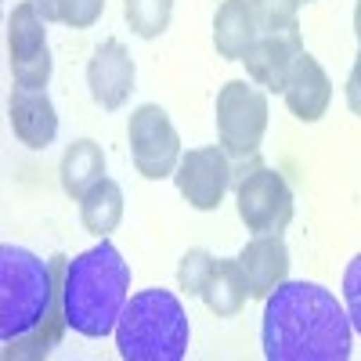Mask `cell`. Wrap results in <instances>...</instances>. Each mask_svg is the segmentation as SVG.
Listing matches in <instances>:
<instances>
[{"instance_id": "cell-1", "label": "cell", "mask_w": 361, "mask_h": 361, "mask_svg": "<svg viewBox=\"0 0 361 361\" xmlns=\"http://www.w3.org/2000/svg\"><path fill=\"white\" fill-rule=\"evenodd\" d=\"M69 257H37L25 246H0V343L8 361H40L66 333Z\"/></svg>"}, {"instance_id": "cell-2", "label": "cell", "mask_w": 361, "mask_h": 361, "mask_svg": "<svg viewBox=\"0 0 361 361\" xmlns=\"http://www.w3.org/2000/svg\"><path fill=\"white\" fill-rule=\"evenodd\" d=\"M260 343L267 361H347V307L318 282H282L264 300Z\"/></svg>"}, {"instance_id": "cell-3", "label": "cell", "mask_w": 361, "mask_h": 361, "mask_svg": "<svg viewBox=\"0 0 361 361\" xmlns=\"http://www.w3.org/2000/svg\"><path fill=\"white\" fill-rule=\"evenodd\" d=\"M130 300V264L109 238L83 250L66 267V322L73 333L102 340L116 333V322Z\"/></svg>"}, {"instance_id": "cell-4", "label": "cell", "mask_w": 361, "mask_h": 361, "mask_svg": "<svg viewBox=\"0 0 361 361\" xmlns=\"http://www.w3.org/2000/svg\"><path fill=\"white\" fill-rule=\"evenodd\" d=\"M188 314L170 289H141L116 322V350L123 361H180L188 354Z\"/></svg>"}, {"instance_id": "cell-5", "label": "cell", "mask_w": 361, "mask_h": 361, "mask_svg": "<svg viewBox=\"0 0 361 361\" xmlns=\"http://www.w3.org/2000/svg\"><path fill=\"white\" fill-rule=\"evenodd\" d=\"M267 130V90L246 80H228L217 90V145L243 163L260 156V141Z\"/></svg>"}, {"instance_id": "cell-6", "label": "cell", "mask_w": 361, "mask_h": 361, "mask_svg": "<svg viewBox=\"0 0 361 361\" xmlns=\"http://www.w3.org/2000/svg\"><path fill=\"white\" fill-rule=\"evenodd\" d=\"M235 209L238 221L253 235H282L293 224V188L271 166H257L243 180H235Z\"/></svg>"}, {"instance_id": "cell-7", "label": "cell", "mask_w": 361, "mask_h": 361, "mask_svg": "<svg viewBox=\"0 0 361 361\" xmlns=\"http://www.w3.org/2000/svg\"><path fill=\"white\" fill-rule=\"evenodd\" d=\"M127 141H130V159L134 170L145 180H163L173 177L177 163H180V137L177 127L170 123L166 109L159 105H137L130 112V123H127Z\"/></svg>"}, {"instance_id": "cell-8", "label": "cell", "mask_w": 361, "mask_h": 361, "mask_svg": "<svg viewBox=\"0 0 361 361\" xmlns=\"http://www.w3.org/2000/svg\"><path fill=\"white\" fill-rule=\"evenodd\" d=\"M47 18L40 15L37 0H22L8 18V58H11V76L15 87L25 90H44L51 83L54 62L47 47Z\"/></svg>"}, {"instance_id": "cell-9", "label": "cell", "mask_w": 361, "mask_h": 361, "mask_svg": "<svg viewBox=\"0 0 361 361\" xmlns=\"http://www.w3.org/2000/svg\"><path fill=\"white\" fill-rule=\"evenodd\" d=\"M173 180L192 209L209 214V209H217L224 202V195L231 188V156L221 145L188 148L173 170Z\"/></svg>"}, {"instance_id": "cell-10", "label": "cell", "mask_w": 361, "mask_h": 361, "mask_svg": "<svg viewBox=\"0 0 361 361\" xmlns=\"http://www.w3.org/2000/svg\"><path fill=\"white\" fill-rule=\"evenodd\" d=\"M134 80H137L134 58L123 47V40H116V37H109L94 51V58L87 62L90 98H94V105L105 109V112H116V109L127 105V98L134 94Z\"/></svg>"}, {"instance_id": "cell-11", "label": "cell", "mask_w": 361, "mask_h": 361, "mask_svg": "<svg viewBox=\"0 0 361 361\" xmlns=\"http://www.w3.org/2000/svg\"><path fill=\"white\" fill-rule=\"evenodd\" d=\"M300 51H304V40H300V29H286V33H260L257 44L246 51L243 66H246V76L271 90V94H282L286 83H289V73L296 66Z\"/></svg>"}, {"instance_id": "cell-12", "label": "cell", "mask_w": 361, "mask_h": 361, "mask_svg": "<svg viewBox=\"0 0 361 361\" xmlns=\"http://www.w3.org/2000/svg\"><path fill=\"white\" fill-rule=\"evenodd\" d=\"M282 98H286V109L300 119V123H318V119L329 112V102H333V80L325 76V69L318 66L314 54L300 51Z\"/></svg>"}, {"instance_id": "cell-13", "label": "cell", "mask_w": 361, "mask_h": 361, "mask_svg": "<svg viewBox=\"0 0 361 361\" xmlns=\"http://www.w3.org/2000/svg\"><path fill=\"white\" fill-rule=\"evenodd\" d=\"M238 264H243V271H246L250 296L253 300H267L289 275L286 238L282 235H253L250 243L243 246V253H238Z\"/></svg>"}, {"instance_id": "cell-14", "label": "cell", "mask_w": 361, "mask_h": 361, "mask_svg": "<svg viewBox=\"0 0 361 361\" xmlns=\"http://www.w3.org/2000/svg\"><path fill=\"white\" fill-rule=\"evenodd\" d=\"M8 119L11 130L25 148H47L58 134V112L47 90H25L15 87L8 102Z\"/></svg>"}, {"instance_id": "cell-15", "label": "cell", "mask_w": 361, "mask_h": 361, "mask_svg": "<svg viewBox=\"0 0 361 361\" xmlns=\"http://www.w3.org/2000/svg\"><path fill=\"white\" fill-rule=\"evenodd\" d=\"M260 25L253 18L250 0H224L214 15V47L228 62H243L246 51L257 44Z\"/></svg>"}, {"instance_id": "cell-16", "label": "cell", "mask_w": 361, "mask_h": 361, "mask_svg": "<svg viewBox=\"0 0 361 361\" xmlns=\"http://www.w3.org/2000/svg\"><path fill=\"white\" fill-rule=\"evenodd\" d=\"M202 304L214 311L217 318H235L238 311L246 307V300H250V282H246V271L243 264L235 260H224L217 257L214 271H209V279H206V289H202Z\"/></svg>"}, {"instance_id": "cell-17", "label": "cell", "mask_w": 361, "mask_h": 361, "mask_svg": "<svg viewBox=\"0 0 361 361\" xmlns=\"http://www.w3.org/2000/svg\"><path fill=\"white\" fill-rule=\"evenodd\" d=\"M58 177H62V192L80 202V199L105 177V152H102V145L90 141V137L73 141V145L66 148V156H62Z\"/></svg>"}, {"instance_id": "cell-18", "label": "cell", "mask_w": 361, "mask_h": 361, "mask_svg": "<svg viewBox=\"0 0 361 361\" xmlns=\"http://www.w3.org/2000/svg\"><path fill=\"white\" fill-rule=\"evenodd\" d=\"M80 221L94 238H109L119 228V221H123V188L112 177H102L80 199Z\"/></svg>"}, {"instance_id": "cell-19", "label": "cell", "mask_w": 361, "mask_h": 361, "mask_svg": "<svg viewBox=\"0 0 361 361\" xmlns=\"http://www.w3.org/2000/svg\"><path fill=\"white\" fill-rule=\"evenodd\" d=\"M123 18L130 33H137L141 40H156L170 29L173 0H123Z\"/></svg>"}, {"instance_id": "cell-20", "label": "cell", "mask_w": 361, "mask_h": 361, "mask_svg": "<svg viewBox=\"0 0 361 361\" xmlns=\"http://www.w3.org/2000/svg\"><path fill=\"white\" fill-rule=\"evenodd\" d=\"M300 4H304V0H250L260 33H286V29H300L296 25Z\"/></svg>"}, {"instance_id": "cell-21", "label": "cell", "mask_w": 361, "mask_h": 361, "mask_svg": "<svg viewBox=\"0 0 361 361\" xmlns=\"http://www.w3.org/2000/svg\"><path fill=\"white\" fill-rule=\"evenodd\" d=\"M214 264H217V257L209 250H188L185 257H180V264H177V289L185 296H202Z\"/></svg>"}, {"instance_id": "cell-22", "label": "cell", "mask_w": 361, "mask_h": 361, "mask_svg": "<svg viewBox=\"0 0 361 361\" xmlns=\"http://www.w3.org/2000/svg\"><path fill=\"white\" fill-rule=\"evenodd\" d=\"M54 11H58V22L69 29H90L102 18L105 0H54Z\"/></svg>"}, {"instance_id": "cell-23", "label": "cell", "mask_w": 361, "mask_h": 361, "mask_svg": "<svg viewBox=\"0 0 361 361\" xmlns=\"http://www.w3.org/2000/svg\"><path fill=\"white\" fill-rule=\"evenodd\" d=\"M343 304H347L350 329H354V333H361V253L343 271Z\"/></svg>"}, {"instance_id": "cell-24", "label": "cell", "mask_w": 361, "mask_h": 361, "mask_svg": "<svg viewBox=\"0 0 361 361\" xmlns=\"http://www.w3.org/2000/svg\"><path fill=\"white\" fill-rule=\"evenodd\" d=\"M343 94H347L350 112H354V116H361V51H357L354 66H350V76H347V83H343Z\"/></svg>"}, {"instance_id": "cell-25", "label": "cell", "mask_w": 361, "mask_h": 361, "mask_svg": "<svg viewBox=\"0 0 361 361\" xmlns=\"http://www.w3.org/2000/svg\"><path fill=\"white\" fill-rule=\"evenodd\" d=\"M354 37H357V47H361V0L354 4Z\"/></svg>"}, {"instance_id": "cell-26", "label": "cell", "mask_w": 361, "mask_h": 361, "mask_svg": "<svg viewBox=\"0 0 361 361\" xmlns=\"http://www.w3.org/2000/svg\"><path fill=\"white\" fill-rule=\"evenodd\" d=\"M304 4H314V0H304Z\"/></svg>"}]
</instances>
